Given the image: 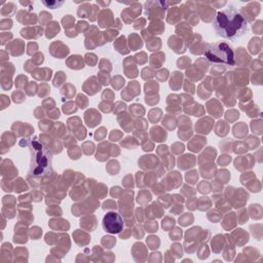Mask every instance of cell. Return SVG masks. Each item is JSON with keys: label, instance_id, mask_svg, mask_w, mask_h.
Masks as SVG:
<instances>
[{"label": "cell", "instance_id": "7a4b0ae2", "mask_svg": "<svg viewBox=\"0 0 263 263\" xmlns=\"http://www.w3.org/2000/svg\"><path fill=\"white\" fill-rule=\"evenodd\" d=\"M31 168L30 174L34 176H42L47 174V171L51 168V155L45 149V147L37 141L32 142L31 147Z\"/></svg>", "mask_w": 263, "mask_h": 263}, {"label": "cell", "instance_id": "277c9868", "mask_svg": "<svg viewBox=\"0 0 263 263\" xmlns=\"http://www.w3.org/2000/svg\"><path fill=\"white\" fill-rule=\"evenodd\" d=\"M102 226L106 232L111 234H117L121 232L123 228V220L118 213L109 212L104 216Z\"/></svg>", "mask_w": 263, "mask_h": 263}, {"label": "cell", "instance_id": "5b68a950", "mask_svg": "<svg viewBox=\"0 0 263 263\" xmlns=\"http://www.w3.org/2000/svg\"><path fill=\"white\" fill-rule=\"evenodd\" d=\"M42 3L45 5V6H47V7H51V8H58L59 6H61L62 4H63V1H61V2H45V1H42Z\"/></svg>", "mask_w": 263, "mask_h": 263}, {"label": "cell", "instance_id": "6da1fadb", "mask_svg": "<svg viewBox=\"0 0 263 263\" xmlns=\"http://www.w3.org/2000/svg\"><path fill=\"white\" fill-rule=\"evenodd\" d=\"M213 26L218 36L228 40H235L249 30L246 17L233 7L218 11Z\"/></svg>", "mask_w": 263, "mask_h": 263}, {"label": "cell", "instance_id": "3957f363", "mask_svg": "<svg viewBox=\"0 0 263 263\" xmlns=\"http://www.w3.org/2000/svg\"><path fill=\"white\" fill-rule=\"evenodd\" d=\"M204 57L214 64H224L227 66L235 65L233 49L226 42L206 43Z\"/></svg>", "mask_w": 263, "mask_h": 263}]
</instances>
